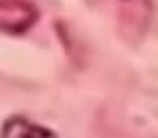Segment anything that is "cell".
Instances as JSON below:
<instances>
[{"label":"cell","instance_id":"cell-1","mask_svg":"<svg viewBox=\"0 0 158 138\" xmlns=\"http://www.w3.org/2000/svg\"><path fill=\"white\" fill-rule=\"evenodd\" d=\"M117 20L126 39H141L152 22V0H117Z\"/></svg>","mask_w":158,"mask_h":138},{"label":"cell","instance_id":"cell-2","mask_svg":"<svg viewBox=\"0 0 158 138\" xmlns=\"http://www.w3.org/2000/svg\"><path fill=\"white\" fill-rule=\"evenodd\" d=\"M37 22V9L28 0H0V30L22 35Z\"/></svg>","mask_w":158,"mask_h":138},{"label":"cell","instance_id":"cell-3","mask_svg":"<svg viewBox=\"0 0 158 138\" xmlns=\"http://www.w3.org/2000/svg\"><path fill=\"white\" fill-rule=\"evenodd\" d=\"M0 138H59L52 129L26 119V116H11L2 123Z\"/></svg>","mask_w":158,"mask_h":138}]
</instances>
